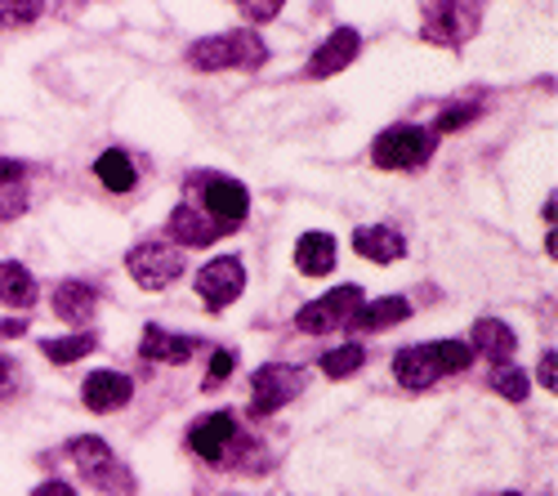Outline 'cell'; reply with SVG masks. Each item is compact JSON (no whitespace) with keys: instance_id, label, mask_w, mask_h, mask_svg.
<instances>
[{"instance_id":"obj_27","label":"cell","mask_w":558,"mask_h":496,"mask_svg":"<svg viewBox=\"0 0 558 496\" xmlns=\"http://www.w3.org/2000/svg\"><path fill=\"white\" fill-rule=\"evenodd\" d=\"M45 14V0H0V27H27Z\"/></svg>"},{"instance_id":"obj_24","label":"cell","mask_w":558,"mask_h":496,"mask_svg":"<svg viewBox=\"0 0 558 496\" xmlns=\"http://www.w3.org/2000/svg\"><path fill=\"white\" fill-rule=\"evenodd\" d=\"M40 353L50 358V363H59V367H72L76 358L95 353V336H89V331H76V336H63V340H40Z\"/></svg>"},{"instance_id":"obj_32","label":"cell","mask_w":558,"mask_h":496,"mask_svg":"<svg viewBox=\"0 0 558 496\" xmlns=\"http://www.w3.org/2000/svg\"><path fill=\"white\" fill-rule=\"evenodd\" d=\"M536 380H541V385H545L549 394L558 389V353H554V349H545V353H541V367H536Z\"/></svg>"},{"instance_id":"obj_13","label":"cell","mask_w":558,"mask_h":496,"mask_svg":"<svg viewBox=\"0 0 558 496\" xmlns=\"http://www.w3.org/2000/svg\"><path fill=\"white\" fill-rule=\"evenodd\" d=\"M134 398V380L121 376V372H89L85 385H81V402L95 416H108V412H121L125 402Z\"/></svg>"},{"instance_id":"obj_14","label":"cell","mask_w":558,"mask_h":496,"mask_svg":"<svg viewBox=\"0 0 558 496\" xmlns=\"http://www.w3.org/2000/svg\"><path fill=\"white\" fill-rule=\"evenodd\" d=\"M138 353H144L148 363L183 367V363H193V353H202V340H197V336H174V331L148 323V327H144V340H138Z\"/></svg>"},{"instance_id":"obj_7","label":"cell","mask_w":558,"mask_h":496,"mask_svg":"<svg viewBox=\"0 0 558 496\" xmlns=\"http://www.w3.org/2000/svg\"><path fill=\"white\" fill-rule=\"evenodd\" d=\"M366 300H362V287H336V291H327L322 300H313V304H304L300 313H295V327L304 331V336H327V331H340V327H349L353 323V313L362 309Z\"/></svg>"},{"instance_id":"obj_15","label":"cell","mask_w":558,"mask_h":496,"mask_svg":"<svg viewBox=\"0 0 558 496\" xmlns=\"http://www.w3.org/2000/svg\"><path fill=\"white\" fill-rule=\"evenodd\" d=\"M54 313H59V323L68 327H85V323H95V309H99V291L89 287V282H59L54 287Z\"/></svg>"},{"instance_id":"obj_10","label":"cell","mask_w":558,"mask_h":496,"mask_svg":"<svg viewBox=\"0 0 558 496\" xmlns=\"http://www.w3.org/2000/svg\"><path fill=\"white\" fill-rule=\"evenodd\" d=\"M362 55V36L353 32V27H336L327 40L317 45V50L308 55V63H304V76L308 81H327V76H336V72H344L353 59Z\"/></svg>"},{"instance_id":"obj_19","label":"cell","mask_w":558,"mask_h":496,"mask_svg":"<svg viewBox=\"0 0 558 496\" xmlns=\"http://www.w3.org/2000/svg\"><path fill=\"white\" fill-rule=\"evenodd\" d=\"M336 259H340V246H336L331 233H304L295 242V268L308 278H327L336 268Z\"/></svg>"},{"instance_id":"obj_16","label":"cell","mask_w":558,"mask_h":496,"mask_svg":"<svg viewBox=\"0 0 558 496\" xmlns=\"http://www.w3.org/2000/svg\"><path fill=\"white\" fill-rule=\"evenodd\" d=\"M353 251L371 264H393L407 255V238L398 229H389V223H366V229L353 233Z\"/></svg>"},{"instance_id":"obj_17","label":"cell","mask_w":558,"mask_h":496,"mask_svg":"<svg viewBox=\"0 0 558 496\" xmlns=\"http://www.w3.org/2000/svg\"><path fill=\"white\" fill-rule=\"evenodd\" d=\"M470 336H474L470 349H474L478 358H487V363H496V367H500V363H514L519 336H514V327H505L500 318H478Z\"/></svg>"},{"instance_id":"obj_5","label":"cell","mask_w":558,"mask_h":496,"mask_svg":"<svg viewBox=\"0 0 558 496\" xmlns=\"http://www.w3.org/2000/svg\"><path fill=\"white\" fill-rule=\"evenodd\" d=\"M125 268L144 291H166L170 282L183 278V251L170 238H148L125 255Z\"/></svg>"},{"instance_id":"obj_30","label":"cell","mask_w":558,"mask_h":496,"mask_svg":"<svg viewBox=\"0 0 558 496\" xmlns=\"http://www.w3.org/2000/svg\"><path fill=\"white\" fill-rule=\"evenodd\" d=\"M232 367H238V353H232V349H215L210 353V372H206V389L223 385L232 376Z\"/></svg>"},{"instance_id":"obj_35","label":"cell","mask_w":558,"mask_h":496,"mask_svg":"<svg viewBox=\"0 0 558 496\" xmlns=\"http://www.w3.org/2000/svg\"><path fill=\"white\" fill-rule=\"evenodd\" d=\"M0 336H27V323H0Z\"/></svg>"},{"instance_id":"obj_2","label":"cell","mask_w":558,"mask_h":496,"mask_svg":"<svg viewBox=\"0 0 558 496\" xmlns=\"http://www.w3.org/2000/svg\"><path fill=\"white\" fill-rule=\"evenodd\" d=\"M68 457L76 465V474L85 479V487H95V492H108V496H134V474L117 461V452L95 438V434H81L68 443Z\"/></svg>"},{"instance_id":"obj_3","label":"cell","mask_w":558,"mask_h":496,"mask_svg":"<svg viewBox=\"0 0 558 496\" xmlns=\"http://www.w3.org/2000/svg\"><path fill=\"white\" fill-rule=\"evenodd\" d=\"M478 5L474 0H425V14H421V36L429 45H447V50H460L478 36Z\"/></svg>"},{"instance_id":"obj_29","label":"cell","mask_w":558,"mask_h":496,"mask_svg":"<svg viewBox=\"0 0 558 496\" xmlns=\"http://www.w3.org/2000/svg\"><path fill=\"white\" fill-rule=\"evenodd\" d=\"M478 112H483L478 104H460V108H451V112H438V121H434V134H451V130H460V125H470Z\"/></svg>"},{"instance_id":"obj_1","label":"cell","mask_w":558,"mask_h":496,"mask_svg":"<svg viewBox=\"0 0 558 496\" xmlns=\"http://www.w3.org/2000/svg\"><path fill=\"white\" fill-rule=\"evenodd\" d=\"M189 63L197 72H255L268 63V45L255 32H219L189 45Z\"/></svg>"},{"instance_id":"obj_34","label":"cell","mask_w":558,"mask_h":496,"mask_svg":"<svg viewBox=\"0 0 558 496\" xmlns=\"http://www.w3.org/2000/svg\"><path fill=\"white\" fill-rule=\"evenodd\" d=\"M32 496H76V492H72L68 483H59V479H50V483H40V487H36Z\"/></svg>"},{"instance_id":"obj_33","label":"cell","mask_w":558,"mask_h":496,"mask_svg":"<svg viewBox=\"0 0 558 496\" xmlns=\"http://www.w3.org/2000/svg\"><path fill=\"white\" fill-rule=\"evenodd\" d=\"M23 179V161H14V157H0V189H14Z\"/></svg>"},{"instance_id":"obj_6","label":"cell","mask_w":558,"mask_h":496,"mask_svg":"<svg viewBox=\"0 0 558 496\" xmlns=\"http://www.w3.org/2000/svg\"><path fill=\"white\" fill-rule=\"evenodd\" d=\"M308 385V372L304 367H291V363H264L255 376H251V412L255 416H272L282 412L287 402H295Z\"/></svg>"},{"instance_id":"obj_9","label":"cell","mask_w":558,"mask_h":496,"mask_svg":"<svg viewBox=\"0 0 558 496\" xmlns=\"http://www.w3.org/2000/svg\"><path fill=\"white\" fill-rule=\"evenodd\" d=\"M202 210L232 233V229H242L246 215H251V193L238 184V179H206L202 184Z\"/></svg>"},{"instance_id":"obj_22","label":"cell","mask_w":558,"mask_h":496,"mask_svg":"<svg viewBox=\"0 0 558 496\" xmlns=\"http://www.w3.org/2000/svg\"><path fill=\"white\" fill-rule=\"evenodd\" d=\"M95 174H99V184H104L108 193H134V184H138V170H134V161H130L121 148L104 153V157L95 161Z\"/></svg>"},{"instance_id":"obj_26","label":"cell","mask_w":558,"mask_h":496,"mask_svg":"<svg viewBox=\"0 0 558 496\" xmlns=\"http://www.w3.org/2000/svg\"><path fill=\"white\" fill-rule=\"evenodd\" d=\"M492 389H496L500 398H509V402H523L527 389H532V380H527V372H519L514 363H500V367L492 372Z\"/></svg>"},{"instance_id":"obj_21","label":"cell","mask_w":558,"mask_h":496,"mask_svg":"<svg viewBox=\"0 0 558 496\" xmlns=\"http://www.w3.org/2000/svg\"><path fill=\"white\" fill-rule=\"evenodd\" d=\"M36 300H40V287H36V278L27 274V268H23V264H14V259L0 264V304L32 309Z\"/></svg>"},{"instance_id":"obj_8","label":"cell","mask_w":558,"mask_h":496,"mask_svg":"<svg viewBox=\"0 0 558 496\" xmlns=\"http://www.w3.org/2000/svg\"><path fill=\"white\" fill-rule=\"evenodd\" d=\"M197 300L210 309V313H223L228 304H238V295L246 291V268L238 255H219L210 264L197 268Z\"/></svg>"},{"instance_id":"obj_31","label":"cell","mask_w":558,"mask_h":496,"mask_svg":"<svg viewBox=\"0 0 558 496\" xmlns=\"http://www.w3.org/2000/svg\"><path fill=\"white\" fill-rule=\"evenodd\" d=\"M19 389H23V372H19V363L0 353V398H19Z\"/></svg>"},{"instance_id":"obj_4","label":"cell","mask_w":558,"mask_h":496,"mask_svg":"<svg viewBox=\"0 0 558 496\" xmlns=\"http://www.w3.org/2000/svg\"><path fill=\"white\" fill-rule=\"evenodd\" d=\"M434 130L425 125H389L376 144H371V161L380 170H421L434 157Z\"/></svg>"},{"instance_id":"obj_25","label":"cell","mask_w":558,"mask_h":496,"mask_svg":"<svg viewBox=\"0 0 558 496\" xmlns=\"http://www.w3.org/2000/svg\"><path fill=\"white\" fill-rule=\"evenodd\" d=\"M362 363H366V349L362 344H340V349H331V353H322V372H327L331 380H349V376H357L362 372Z\"/></svg>"},{"instance_id":"obj_28","label":"cell","mask_w":558,"mask_h":496,"mask_svg":"<svg viewBox=\"0 0 558 496\" xmlns=\"http://www.w3.org/2000/svg\"><path fill=\"white\" fill-rule=\"evenodd\" d=\"M287 0H238V10L246 23H272L277 14H282Z\"/></svg>"},{"instance_id":"obj_20","label":"cell","mask_w":558,"mask_h":496,"mask_svg":"<svg viewBox=\"0 0 558 496\" xmlns=\"http://www.w3.org/2000/svg\"><path fill=\"white\" fill-rule=\"evenodd\" d=\"M411 318V300L407 295H380V300H371L353 313V323L349 327H362V331H389L398 323Z\"/></svg>"},{"instance_id":"obj_18","label":"cell","mask_w":558,"mask_h":496,"mask_svg":"<svg viewBox=\"0 0 558 496\" xmlns=\"http://www.w3.org/2000/svg\"><path fill=\"white\" fill-rule=\"evenodd\" d=\"M393 376H398V385L411 389V394L429 389V385L438 380V367H434V358H429V344H407V349H398V353H393Z\"/></svg>"},{"instance_id":"obj_36","label":"cell","mask_w":558,"mask_h":496,"mask_svg":"<svg viewBox=\"0 0 558 496\" xmlns=\"http://www.w3.org/2000/svg\"><path fill=\"white\" fill-rule=\"evenodd\" d=\"M505 496H519V492H505Z\"/></svg>"},{"instance_id":"obj_12","label":"cell","mask_w":558,"mask_h":496,"mask_svg":"<svg viewBox=\"0 0 558 496\" xmlns=\"http://www.w3.org/2000/svg\"><path fill=\"white\" fill-rule=\"evenodd\" d=\"M223 233H228L223 223L210 219L197 202H183V206H174V215H170V242H174V246H193V251H202V246H215Z\"/></svg>"},{"instance_id":"obj_23","label":"cell","mask_w":558,"mask_h":496,"mask_svg":"<svg viewBox=\"0 0 558 496\" xmlns=\"http://www.w3.org/2000/svg\"><path fill=\"white\" fill-rule=\"evenodd\" d=\"M429 358H434L438 376H460V372H470L474 349L464 344V340H434V344H429Z\"/></svg>"},{"instance_id":"obj_11","label":"cell","mask_w":558,"mask_h":496,"mask_svg":"<svg viewBox=\"0 0 558 496\" xmlns=\"http://www.w3.org/2000/svg\"><path fill=\"white\" fill-rule=\"evenodd\" d=\"M238 416L232 412H210V416H202L193 430H189V447L202 457V461H210V465H219L223 457H228V447L238 443Z\"/></svg>"}]
</instances>
